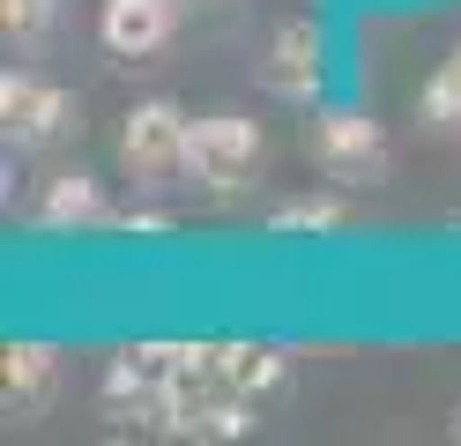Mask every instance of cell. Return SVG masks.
Here are the masks:
<instances>
[{"instance_id": "cell-3", "label": "cell", "mask_w": 461, "mask_h": 446, "mask_svg": "<svg viewBox=\"0 0 461 446\" xmlns=\"http://www.w3.org/2000/svg\"><path fill=\"white\" fill-rule=\"evenodd\" d=\"M253 171H261V127L246 112H201L186 127V187L239 194Z\"/></svg>"}, {"instance_id": "cell-11", "label": "cell", "mask_w": 461, "mask_h": 446, "mask_svg": "<svg viewBox=\"0 0 461 446\" xmlns=\"http://www.w3.org/2000/svg\"><path fill=\"white\" fill-rule=\"evenodd\" d=\"M276 231H342V201H291V208H276Z\"/></svg>"}, {"instance_id": "cell-9", "label": "cell", "mask_w": 461, "mask_h": 446, "mask_svg": "<svg viewBox=\"0 0 461 446\" xmlns=\"http://www.w3.org/2000/svg\"><path fill=\"white\" fill-rule=\"evenodd\" d=\"M417 127L424 134H461V45L439 59V75L417 89Z\"/></svg>"}, {"instance_id": "cell-5", "label": "cell", "mask_w": 461, "mask_h": 446, "mask_svg": "<svg viewBox=\"0 0 461 446\" xmlns=\"http://www.w3.org/2000/svg\"><path fill=\"white\" fill-rule=\"evenodd\" d=\"M261 82L283 105H321V89H328V38H321V23H283L268 38Z\"/></svg>"}, {"instance_id": "cell-13", "label": "cell", "mask_w": 461, "mask_h": 446, "mask_svg": "<svg viewBox=\"0 0 461 446\" xmlns=\"http://www.w3.org/2000/svg\"><path fill=\"white\" fill-rule=\"evenodd\" d=\"M201 8H216V0H201Z\"/></svg>"}, {"instance_id": "cell-12", "label": "cell", "mask_w": 461, "mask_h": 446, "mask_svg": "<svg viewBox=\"0 0 461 446\" xmlns=\"http://www.w3.org/2000/svg\"><path fill=\"white\" fill-rule=\"evenodd\" d=\"M447 432H454V439H461V409H454V424H447Z\"/></svg>"}, {"instance_id": "cell-7", "label": "cell", "mask_w": 461, "mask_h": 446, "mask_svg": "<svg viewBox=\"0 0 461 446\" xmlns=\"http://www.w3.org/2000/svg\"><path fill=\"white\" fill-rule=\"evenodd\" d=\"M38 223L45 231H104V223H120V208H112L97 171H52L38 194Z\"/></svg>"}, {"instance_id": "cell-8", "label": "cell", "mask_w": 461, "mask_h": 446, "mask_svg": "<svg viewBox=\"0 0 461 446\" xmlns=\"http://www.w3.org/2000/svg\"><path fill=\"white\" fill-rule=\"evenodd\" d=\"M60 387V357L45 342H8V365H0V395H8V416H38Z\"/></svg>"}, {"instance_id": "cell-10", "label": "cell", "mask_w": 461, "mask_h": 446, "mask_svg": "<svg viewBox=\"0 0 461 446\" xmlns=\"http://www.w3.org/2000/svg\"><path fill=\"white\" fill-rule=\"evenodd\" d=\"M60 8L68 0H0V30H8V45H45L60 30Z\"/></svg>"}, {"instance_id": "cell-6", "label": "cell", "mask_w": 461, "mask_h": 446, "mask_svg": "<svg viewBox=\"0 0 461 446\" xmlns=\"http://www.w3.org/2000/svg\"><path fill=\"white\" fill-rule=\"evenodd\" d=\"M179 30V0H104L97 38L112 59H157Z\"/></svg>"}, {"instance_id": "cell-4", "label": "cell", "mask_w": 461, "mask_h": 446, "mask_svg": "<svg viewBox=\"0 0 461 446\" xmlns=\"http://www.w3.org/2000/svg\"><path fill=\"white\" fill-rule=\"evenodd\" d=\"M0 127L15 149H52L60 134H75V97L31 68H8L0 75Z\"/></svg>"}, {"instance_id": "cell-1", "label": "cell", "mask_w": 461, "mask_h": 446, "mask_svg": "<svg viewBox=\"0 0 461 446\" xmlns=\"http://www.w3.org/2000/svg\"><path fill=\"white\" fill-rule=\"evenodd\" d=\"M305 157L321 164L335 187H380L387 164H394V149H387V134H380V119H372V112L312 105V119H305Z\"/></svg>"}, {"instance_id": "cell-2", "label": "cell", "mask_w": 461, "mask_h": 446, "mask_svg": "<svg viewBox=\"0 0 461 446\" xmlns=\"http://www.w3.org/2000/svg\"><path fill=\"white\" fill-rule=\"evenodd\" d=\"M186 127H194V119L171 105V97L127 105L120 112V134H112L120 171L134 178V187H171V178H186Z\"/></svg>"}]
</instances>
